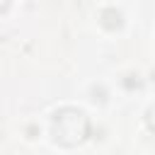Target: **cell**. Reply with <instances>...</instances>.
<instances>
[{
  "mask_svg": "<svg viewBox=\"0 0 155 155\" xmlns=\"http://www.w3.org/2000/svg\"><path fill=\"white\" fill-rule=\"evenodd\" d=\"M90 133L87 116L75 107H63L53 116V138L61 145H78Z\"/></svg>",
  "mask_w": 155,
  "mask_h": 155,
  "instance_id": "obj_1",
  "label": "cell"
},
{
  "mask_svg": "<svg viewBox=\"0 0 155 155\" xmlns=\"http://www.w3.org/2000/svg\"><path fill=\"white\" fill-rule=\"evenodd\" d=\"M102 24L109 27V29H116V27H121V15L116 10H104L102 12Z\"/></svg>",
  "mask_w": 155,
  "mask_h": 155,
  "instance_id": "obj_2",
  "label": "cell"
}]
</instances>
